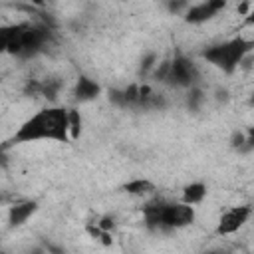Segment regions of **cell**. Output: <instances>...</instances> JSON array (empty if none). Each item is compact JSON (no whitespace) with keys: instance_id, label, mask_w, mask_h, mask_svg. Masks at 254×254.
<instances>
[{"instance_id":"cell-1","label":"cell","mask_w":254,"mask_h":254,"mask_svg":"<svg viewBox=\"0 0 254 254\" xmlns=\"http://www.w3.org/2000/svg\"><path fill=\"white\" fill-rule=\"evenodd\" d=\"M69 131V119L67 111L60 107L44 109L32 119H28L18 133L14 135V141H36V139H56L65 143Z\"/></svg>"},{"instance_id":"cell-2","label":"cell","mask_w":254,"mask_h":254,"mask_svg":"<svg viewBox=\"0 0 254 254\" xmlns=\"http://www.w3.org/2000/svg\"><path fill=\"white\" fill-rule=\"evenodd\" d=\"M250 50V42H244V40H232L228 44H222V46H214L210 50L204 52V58L216 65H220L222 69L226 71H232L238 62L244 58V54Z\"/></svg>"},{"instance_id":"cell-3","label":"cell","mask_w":254,"mask_h":254,"mask_svg":"<svg viewBox=\"0 0 254 254\" xmlns=\"http://www.w3.org/2000/svg\"><path fill=\"white\" fill-rule=\"evenodd\" d=\"M194 218V210L189 204H163L159 226H185Z\"/></svg>"},{"instance_id":"cell-4","label":"cell","mask_w":254,"mask_h":254,"mask_svg":"<svg viewBox=\"0 0 254 254\" xmlns=\"http://www.w3.org/2000/svg\"><path fill=\"white\" fill-rule=\"evenodd\" d=\"M167 79H169V81H175V83H179V85H190V83L196 79V69H194V65H192L189 60L177 58L175 62H171Z\"/></svg>"},{"instance_id":"cell-5","label":"cell","mask_w":254,"mask_h":254,"mask_svg":"<svg viewBox=\"0 0 254 254\" xmlns=\"http://www.w3.org/2000/svg\"><path fill=\"white\" fill-rule=\"evenodd\" d=\"M250 216V208L248 206H236V208H230L226 214H222L220 218V224H218V234H230L234 230H238L246 218Z\"/></svg>"},{"instance_id":"cell-6","label":"cell","mask_w":254,"mask_h":254,"mask_svg":"<svg viewBox=\"0 0 254 254\" xmlns=\"http://www.w3.org/2000/svg\"><path fill=\"white\" fill-rule=\"evenodd\" d=\"M220 8H224V0H214V2L198 4V6H194V8L189 10L187 20H189V22H202V20L210 18V16H212L216 10H220Z\"/></svg>"},{"instance_id":"cell-7","label":"cell","mask_w":254,"mask_h":254,"mask_svg":"<svg viewBox=\"0 0 254 254\" xmlns=\"http://www.w3.org/2000/svg\"><path fill=\"white\" fill-rule=\"evenodd\" d=\"M34 210H36V202H22V204L12 206V208H10V224H12V226L22 224Z\"/></svg>"},{"instance_id":"cell-8","label":"cell","mask_w":254,"mask_h":254,"mask_svg":"<svg viewBox=\"0 0 254 254\" xmlns=\"http://www.w3.org/2000/svg\"><path fill=\"white\" fill-rule=\"evenodd\" d=\"M99 93V85L95 83V81H91V79H87V77H79V81H77V89H75V95H77V99H91V97H95Z\"/></svg>"},{"instance_id":"cell-9","label":"cell","mask_w":254,"mask_h":254,"mask_svg":"<svg viewBox=\"0 0 254 254\" xmlns=\"http://www.w3.org/2000/svg\"><path fill=\"white\" fill-rule=\"evenodd\" d=\"M204 192H206L204 185H200V183L189 185V187L185 189V204H194V202H200V200H202V196H204Z\"/></svg>"},{"instance_id":"cell-10","label":"cell","mask_w":254,"mask_h":254,"mask_svg":"<svg viewBox=\"0 0 254 254\" xmlns=\"http://www.w3.org/2000/svg\"><path fill=\"white\" fill-rule=\"evenodd\" d=\"M125 190L131 192V194H143V192L153 190V185H151L149 181H133V183H129V185L125 187Z\"/></svg>"},{"instance_id":"cell-11","label":"cell","mask_w":254,"mask_h":254,"mask_svg":"<svg viewBox=\"0 0 254 254\" xmlns=\"http://www.w3.org/2000/svg\"><path fill=\"white\" fill-rule=\"evenodd\" d=\"M60 81H54V79H48V81H42L40 83V93L42 95H46V97H50V99H54L56 97V93H58V89H60Z\"/></svg>"},{"instance_id":"cell-12","label":"cell","mask_w":254,"mask_h":254,"mask_svg":"<svg viewBox=\"0 0 254 254\" xmlns=\"http://www.w3.org/2000/svg\"><path fill=\"white\" fill-rule=\"evenodd\" d=\"M67 119H69V131H71V137H77L79 135V113L77 111H67Z\"/></svg>"},{"instance_id":"cell-13","label":"cell","mask_w":254,"mask_h":254,"mask_svg":"<svg viewBox=\"0 0 254 254\" xmlns=\"http://www.w3.org/2000/svg\"><path fill=\"white\" fill-rule=\"evenodd\" d=\"M10 38H12V26L10 28H0V52H6L8 50Z\"/></svg>"},{"instance_id":"cell-14","label":"cell","mask_w":254,"mask_h":254,"mask_svg":"<svg viewBox=\"0 0 254 254\" xmlns=\"http://www.w3.org/2000/svg\"><path fill=\"white\" fill-rule=\"evenodd\" d=\"M200 99H202V93H200L198 89H194V91L190 93V99H189V105H190L192 109H196V105L200 103Z\"/></svg>"},{"instance_id":"cell-15","label":"cell","mask_w":254,"mask_h":254,"mask_svg":"<svg viewBox=\"0 0 254 254\" xmlns=\"http://www.w3.org/2000/svg\"><path fill=\"white\" fill-rule=\"evenodd\" d=\"M153 62H155V54H149V56L145 58V62H143V71H147V69L153 65Z\"/></svg>"},{"instance_id":"cell-16","label":"cell","mask_w":254,"mask_h":254,"mask_svg":"<svg viewBox=\"0 0 254 254\" xmlns=\"http://www.w3.org/2000/svg\"><path fill=\"white\" fill-rule=\"evenodd\" d=\"M48 250H50L52 254H64V250L58 248V246H54V244H48Z\"/></svg>"},{"instance_id":"cell-17","label":"cell","mask_w":254,"mask_h":254,"mask_svg":"<svg viewBox=\"0 0 254 254\" xmlns=\"http://www.w3.org/2000/svg\"><path fill=\"white\" fill-rule=\"evenodd\" d=\"M248 8H250V2H244V4H240V6H238V12H240V14H246V12H248Z\"/></svg>"},{"instance_id":"cell-18","label":"cell","mask_w":254,"mask_h":254,"mask_svg":"<svg viewBox=\"0 0 254 254\" xmlns=\"http://www.w3.org/2000/svg\"><path fill=\"white\" fill-rule=\"evenodd\" d=\"M111 226H113V222H111L109 218H103V220H101V228H103V230H107V228H111Z\"/></svg>"},{"instance_id":"cell-19","label":"cell","mask_w":254,"mask_h":254,"mask_svg":"<svg viewBox=\"0 0 254 254\" xmlns=\"http://www.w3.org/2000/svg\"><path fill=\"white\" fill-rule=\"evenodd\" d=\"M6 163H8V161H6V153H4L2 149H0V167H4Z\"/></svg>"},{"instance_id":"cell-20","label":"cell","mask_w":254,"mask_h":254,"mask_svg":"<svg viewBox=\"0 0 254 254\" xmlns=\"http://www.w3.org/2000/svg\"><path fill=\"white\" fill-rule=\"evenodd\" d=\"M242 143H244V137H242V135H236V137H234V145H238V147H240Z\"/></svg>"},{"instance_id":"cell-21","label":"cell","mask_w":254,"mask_h":254,"mask_svg":"<svg viewBox=\"0 0 254 254\" xmlns=\"http://www.w3.org/2000/svg\"><path fill=\"white\" fill-rule=\"evenodd\" d=\"M32 254H42V252H40V250H34V252H32Z\"/></svg>"},{"instance_id":"cell-22","label":"cell","mask_w":254,"mask_h":254,"mask_svg":"<svg viewBox=\"0 0 254 254\" xmlns=\"http://www.w3.org/2000/svg\"><path fill=\"white\" fill-rule=\"evenodd\" d=\"M208 254H220V252H208Z\"/></svg>"},{"instance_id":"cell-23","label":"cell","mask_w":254,"mask_h":254,"mask_svg":"<svg viewBox=\"0 0 254 254\" xmlns=\"http://www.w3.org/2000/svg\"><path fill=\"white\" fill-rule=\"evenodd\" d=\"M0 254H2V252H0Z\"/></svg>"}]
</instances>
